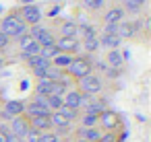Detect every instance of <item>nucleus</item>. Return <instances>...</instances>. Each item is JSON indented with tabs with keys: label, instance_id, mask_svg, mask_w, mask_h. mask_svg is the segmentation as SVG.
I'll return each instance as SVG.
<instances>
[{
	"label": "nucleus",
	"instance_id": "1",
	"mask_svg": "<svg viewBox=\"0 0 151 142\" xmlns=\"http://www.w3.org/2000/svg\"><path fill=\"white\" fill-rule=\"evenodd\" d=\"M27 29L29 27L21 21L17 11H11L9 15L2 17V21H0V33H4L9 39H19L21 35L27 33Z\"/></svg>",
	"mask_w": 151,
	"mask_h": 142
},
{
	"label": "nucleus",
	"instance_id": "2",
	"mask_svg": "<svg viewBox=\"0 0 151 142\" xmlns=\"http://www.w3.org/2000/svg\"><path fill=\"white\" fill-rule=\"evenodd\" d=\"M91 72H93V62L89 56H73V62L64 70V74H68L73 80H81L83 76H87Z\"/></svg>",
	"mask_w": 151,
	"mask_h": 142
},
{
	"label": "nucleus",
	"instance_id": "3",
	"mask_svg": "<svg viewBox=\"0 0 151 142\" xmlns=\"http://www.w3.org/2000/svg\"><path fill=\"white\" fill-rule=\"evenodd\" d=\"M101 89H104V82L95 72H91V74L83 76L81 80H77V91H81L87 97H95L97 93H101Z\"/></svg>",
	"mask_w": 151,
	"mask_h": 142
},
{
	"label": "nucleus",
	"instance_id": "4",
	"mask_svg": "<svg viewBox=\"0 0 151 142\" xmlns=\"http://www.w3.org/2000/svg\"><path fill=\"white\" fill-rule=\"evenodd\" d=\"M89 101H91V97L83 95V93L77 91V89H68V91L64 93V97H62V105L68 107V109H77V111H81Z\"/></svg>",
	"mask_w": 151,
	"mask_h": 142
},
{
	"label": "nucleus",
	"instance_id": "5",
	"mask_svg": "<svg viewBox=\"0 0 151 142\" xmlns=\"http://www.w3.org/2000/svg\"><path fill=\"white\" fill-rule=\"evenodd\" d=\"M19 17H21V21L27 25V27H33V25H40L42 23V17H44V13H42V9L37 6V4H27V6H21L19 11Z\"/></svg>",
	"mask_w": 151,
	"mask_h": 142
},
{
	"label": "nucleus",
	"instance_id": "6",
	"mask_svg": "<svg viewBox=\"0 0 151 142\" xmlns=\"http://www.w3.org/2000/svg\"><path fill=\"white\" fill-rule=\"evenodd\" d=\"M97 128H99L101 132H116V130L120 128V117H118V113L112 111V109L101 111L99 117H97Z\"/></svg>",
	"mask_w": 151,
	"mask_h": 142
},
{
	"label": "nucleus",
	"instance_id": "7",
	"mask_svg": "<svg viewBox=\"0 0 151 142\" xmlns=\"http://www.w3.org/2000/svg\"><path fill=\"white\" fill-rule=\"evenodd\" d=\"M139 29H141V21H122L116 25V35L120 39H130L139 33Z\"/></svg>",
	"mask_w": 151,
	"mask_h": 142
},
{
	"label": "nucleus",
	"instance_id": "8",
	"mask_svg": "<svg viewBox=\"0 0 151 142\" xmlns=\"http://www.w3.org/2000/svg\"><path fill=\"white\" fill-rule=\"evenodd\" d=\"M54 45L58 48L60 54H68V56H75L79 52V48H81V43H79L77 37H56Z\"/></svg>",
	"mask_w": 151,
	"mask_h": 142
},
{
	"label": "nucleus",
	"instance_id": "9",
	"mask_svg": "<svg viewBox=\"0 0 151 142\" xmlns=\"http://www.w3.org/2000/svg\"><path fill=\"white\" fill-rule=\"evenodd\" d=\"M6 126H9V132H11L13 136L25 138V134H27V130H29V119H27L25 115H17V117H13Z\"/></svg>",
	"mask_w": 151,
	"mask_h": 142
},
{
	"label": "nucleus",
	"instance_id": "10",
	"mask_svg": "<svg viewBox=\"0 0 151 142\" xmlns=\"http://www.w3.org/2000/svg\"><path fill=\"white\" fill-rule=\"evenodd\" d=\"M124 17H126V13H124V9L122 6H110L106 13H104V25H118V23H122L124 21Z\"/></svg>",
	"mask_w": 151,
	"mask_h": 142
},
{
	"label": "nucleus",
	"instance_id": "11",
	"mask_svg": "<svg viewBox=\"0 0 151 142\" xmlns=\"http://www.w3.org/2000/svg\"><path fill=\"white\" fill-rule=\"evenodd\" d=\"M101 130L99 128H77V132H75V138H81V140H85V142H97L99 138H101Z\"/></svg>",
	"mask_w": 151,
	"mask_h": 142
},
{
	"label": "nucleus",
	"instance_id": "12",
	"mask_svg": "<svg viewBox=\"0 0 151 142\" xmlns=\"http://www.w3.org/2000/svg\"><path fill=\"white\" fill-rule=\"evenodd\" d=\"M2 111H6L11 117H17V115H23L25 113V101H17V99H11L6 101L2 107H0Z\"/></svg>",
	"mask_w": 151,
	"mask_h": 142
},
{
	"label": "nucleus",
	"instance_id": "13",
	"mask_svg": "<svg viewBox=\"0 0 151 142\" xmlns=\"http://www.w3.org/2000/svg\"><path fill=\"white\" fill-rule=\"evenodd\" d=\"M106 66H108V68H118V70H122V66H124V56H122V52H120V50H108V54H106Z\"/></svg>",
	"mask_w": 151,
	"mask_h": 142
},
{
	"label": "nucleus",
	"instance_id": "14",
	"mask_svg": "<svg viewBox=\"0 0 151 142\" xmlns=\"http://www.w3.org/2000/svg\"><path fill=\"white\" fill-rule=\"evenodd\" d=\"M97 41H99V48H108V50H118L122 43V39L118 35H112V33H101L97 37Z\"/></svg>",
	"mask_w": 151,
	"mask_h": 142
},
{
	"label": "nucleus",
	"instance_id": "15",
	"mask_svg": "<svg viewBox=\"0 0 151 142\" xmlns=\"http://www.w3.org/2000/svg\"><path fill=\"white\" fill-rule=\"evenodd\" d=\"M77 23L75 21H62L60 27H58V33L60 37H77Z\"/></svg>",
	"mask_w": 151,
	"mask_h": 142
},
{
	"label": "nucleus",
	"instance_id": "16",
	"mask_svg": "<svg viewBox=\"0 0 151 142\" xmlns=\"http://www.w3.org/2000/svg\"><path fill=\"white\" fill-rule=\"evenodd\" d=\"M106 101L101 99H95V101H89L85 107H83V113H91V115H99L101 111H106Z\"/></svg>",
	"mask_w": 151,
	"mask_h": 142
},
{
	"label": "nucleus",
	"instance_id": "17",
	"mask_svg": "<svg viewBox=\"0 0 151 142\" xmlns=\"http://www.w3.org/2000/svg\"><path fill=\"white\" fill-rule=\"evenodd\" d=\"M29 126L37 132H50L52 130V124H50V115L48 117H31L29 119Z\"/></svg>",
	"mask_w": 151,
	"mask_h": 142
},
{
	"label": "nucleus",
	"instance_id": "18",
	"mask_svg": "<svg viewBox=\"0 0 151 142\" xmlns=\"http://www.w3.org/2000/svg\"><path fill=\"white\" fill-rule=\"evenodd\" d=\"M68 91V78L64 76L62 80H56V82H52V87H50V93L48 95H54V97H64V93Z\"/></svg>",
	"mask_w": 151,
	"mask_h": 142
},
{
	"label": "nucleus",
	"instance_id": "19",
	"mask_svg": "<svg viewBox=\"0 0 151 142\" xmlns=\"http://www.w3.org/2000/svg\"><path fill=\"white\" fill-rule=\"evenodd\" d=\"M27 66H29V70H48L50 68V60H46L42 56H33V58L27 60Z\"/></svg>",
	"mask_w": 151,
	"mask_h": 142
},
{
	"label": "nucleus",
	"instance_id": "20",
	"mask_svg": "<svg viewBox=\"0 0 151 142\" xmlns=\"http://www.w3.org/2000/svg\"><path fill=\"white\" fill-rule=\"evenodd\" d=\"M145 2H147V0H122V9H124V13L137 15V13L145 6Z\"/></svg>",
	"mask_w": 151,
	"mask_h": 142
},
{
	"label": "nucleus",
	"instance_id": "21",
	"mask_svg": "<svg viewBox=\"0 0 151 142\" xmlns=\"http://www.w3.org/2000/svg\"><path fill=\"white\" fill-rule=\"evenodd\" d=\"M73 62V56H68V54H58L50 64L54 66V68H60V70H66L68 68V64Z\"/></svg>",
	"mask_w": 151,
	"mask_h": 142
},
{
	"label": "nucleus",
	"instance_id": "22",
	"mask_svg": "<svg viewBox=\"0 0 151 142\" xmlns=\"http://www.w3.org/2000/svg\"><path fill=\"white\" fill-rule=\"evenodd\" d=\"M97 117L99 115H91V113H83V115H79V126L81 128H97Z\"/></svg>",
	"mask_w": 151,
	"mask_h": 142
},
{
	"label": "nucleus",
	"instance_id": "23",
	"mask_svg": "<svg viewBox=\"0 0 151 142\" xmlns=\"http://www.w3.org/2000/svg\"><path fill=\"white\" fill-rule=\"evenodd\" d=\"M37 43H40L42 48H46V45H54V43H56V35H54V31H52V29H46V31L37 37Z\"/></svg>",
	"mask_w": 151,
	"mask_h": 142
},
{
	"label": "nucleus",
	"instance_id": "24",
	"mask_svg": "<svg viewBox=\"0 0 151 142\" xmlns=\"http://www.w3.org/2000/svg\"><path fill=\"white\" fill-rule=\"evenodd\" d=\"M50 87H52V80L40 78V80H35V91H33V95H48V93H50Z\"/></svg>",
	"mask_w": 151,
	"mask_h": 142
},
{
	"label": "nucleus",
	"instance_id": "25",
	"mask_svg": "<svg viewBox=\"0 0 151 142\" xmlns=\"http://www.w3.org/2000/svg\"><path fill=\"white\" fill-rule=\"evenodd\" d=\"M83 48H85V52L87 54H93V52H97L99 50V41H97V37H89V39H81L79 41Z\"/></svg>",
	"mask_w": 151,
	"mask_h": 142
},
{
	"label": "nucleus",
	"instance_id": "26",
	"mask_svg": "<svg viewBox=\"0 0 151 142\" xmlns=\"http://www.w3.org/2000/svg\"><path fill=\"white\" fill-rule=\"evenodd\" d=\"M66 74H64V70H60V68H54L52 64H50V68L46 70V78L48 80H52V82H56V80H62Z\"/></svg>",
	"mask_w": 151,
	"mask_h": 142
},
{
	"label": "nucleus",
	"instance_id": "27",
	"mask_svg": "<svg viewBox=\"0 0 151 142\" xmlns=\"http://www.w3.org/2000/svg\"><path fill=\"white\" fill-rule=\"evenodd\" d=\"M58 113H60V115H64V117L68 119V124L77 121V119H79V115H81V111H77V109H68V107H64V105L58 109Z\"/></svg>",
	"mask_w": 151,
	"mask_h": 142
},
{
	"label": "nucleus",
	"instance_id": "28",
	"mask_svg": "<svg viewBox=\"0 0 151 142\" xmlns=\"http://www.w3.org/2000/svg\"><path fill=\"white\" fill-rule=\"evenodd\" d=\"M58 54H60V52H58V48H56V45H46V48H42V50H40V56H42V58H46V60H50V62H52Z\"/></svg>",
	"mask_w": 151,
	"mask_h": 142
},
{
	"label": "nucleus",
	"instance_id": "29",
	"mask_svg": "<svg viewBox=\"0 0 151 142\" xmlns=\"http://www.w3.org/2000/svg\"><path fill=\"white\" fill-rule=\"evenodd\" d=\"M83 9H87V11H101L104 6H106V0H83Z\"/></svg>",
	"mask_w": 151,
	"mask_h": 142
},
{
	"label": "nucleus",
	"instance_id": "30",
	"mask_svg": "<svg viewBox=\"0 0 151 142\" xmlns=\"http://www.w3.org/2000/svg\"><path fill=\"white\" fill-rule=\"evenodd\" d=\"M77 33H81V39H89V37H97L95 29L91 25H79L77 27Z\"/></svg>",
	"mask_w": 151,
	"mask_h": 142
},
{
	"label": "nucleus",
	"instance_id": "31",
	"mask_svg": "<svg viewBox=\"0 0 151 142\" xmlns=\"http://www.w3.org/2000/svg\"><path fill=\"white\" fill-rule=\"evenodd\" d=\"M40 142H62V138L54 130H50V132H42L40 134Z\"/></svg>",
	"mask_w": 151,
	"mask_h": 142
},
{
	"label": "nucleus",
	"instance_id": "32",
	"mask_svg": "<svg viewBox=\"0 0 151 142\" xmlns=\"http://www.w3.org/2000/svg\"><path fill=\"white\" fill-rule=\"evenodd\" d=\"M33 41H35V39H33L29 33H25V35H21V37L17 39V43H19V50H21V52H25V50H27Z\"/></svg>",
	"mask_w": 151,
	"mask_h": 142
},
{
	"label": "nucleus",
	"instance_id": "33",
	"mask_svg": "<svg viewBox=\"0 0 151 142\" xmlns=\"http://www.w3.org/2000/svg\"><path fill=\"white\" fill-rule=\"evenodd\" d=\"M48 107H50V111H58V109L62 107V97L48 95Z\"/></svg>",
	"mask_w": 151,
	"mask_h": 142
},
{
	"label": "nucleus",
	"instance_id": "34",
	"mask_svg": "<svg viewBox=\"0 0 151 142\" xmlns=\"http://www.w3.org/2000/svg\"><path fill=\"white\" fill-rule=\"evenodd\" d=\"M46 29H48V27H44V25L40 23V25H33V27H29V29H27V33H29V35H31L35 41H37V37H40V35H42Z\"/></svg>",
	"mask_w": 151,
	"mask_h": 142
},
{
	"label": "nucleus",
	"instance_id": "35",
	"mask_svg": "<svg viewBox=\"0 0 151 142\" xmlns=\"http://www.w3.org/2000/svg\"><path fill=\"white\" fill-rule=\"evenodd\" d=\"M40 134L42 132H37V130H33L31 126H29V130H27V134H25V142H40Z\"/></svg>",
	"mask_w": 151,
	"mask_h": 142
},
{
	"label": "nucleus",
	"instance_id": "36",
	"mask_svg": "<svg viewBox=\"0 0 151 142\" xmlns=\"http://www.w3.org/2000/svg\"><path fill=\"white\" fill-rule=\"evenodd\" d=\"M97 142H120V138H118L116 132H104L101 138H99Z\"/></svg>",
	"mask_w": 151,
	"mask_h": 142
},
{
	"label": "nucleus",
	"instance_id": "37",
	"mask_svg": "<svg viewBox=\"0 0 151 142\" xmlns=\"http://www.w3.org/2000/svg\"><path fill=\"white\" fill-rule=\"evenodd\" d=\"M9 126L6 124H0V142H6V136H9Z\"/></svg>",
	"mask_w": 151,
	"mask_h": 142
},
{
	"label": "nucleus",
	"instance_id": "38",
	"mask_svg": "<svg viewBox=\"0 0 151 142\" xmlns=\"http://www.w3.org/2000/svg\"><path fill=\"white\" fill-rule=\"evenodd\" d=\"M9 43H11V39H9L4 33H0V52H4V50L9 48Z\"/></svg>",
	"mask_w": 151,
	"mask_h": 142
},
{
	"label": "nucleus",
	"instance_id": "39",
	"mask_svg": "<svg viewBox=\"0 0 151 142\" xmlns=\"http://www.w3.org/2000/svg\"><path fill=\"white\" fill-rule=\"evenodd\" d=\"M104 72H106V74H108V78H118V76H120V72H122V70H118V68H106V70H104Z\"/></svg>",
	"mask_w": 151,
	"mask_h": 142
},
{
	"label": "nucleus",
	"instance_id": "40",
	"mask_svg": "<svg viewBox=\"0 0 151 142\" xmlns=\"http://www.w3.org/2000/svg\"><path fill=\"white\" fill-rule=\"evenodd\" d=\"M101 33H112V35H116V25H104V31Z\"/></svg>",
	"mask_w": 151,
	"mask_h": 142
},
{
	"label": "nucleus",
	"instance_id": "41",
	"mask_svg": "<svg viewBox=\"0 0 151 142\" xmlns=\"http://www.w3.org/2000/svg\"><path fill=\"white\" fill-rule=\"evenodd\" d=\"M6 142H25V140H23V138H19V136L9 134V136H6Z\"/></svg>",
	"mask_w": 151,
	"mask_h": 142
},
{
	"label": "nucleus",
	"instance_id": "42",
	"mask_svg": "<svg viewBox=\"0 0 151 142\" xmlns=\"http://www.w3.org/2000/svg\"><path fill=\"white\" fill-rule=\"evenodd\" d=\"M37 2V0H19V4L21 6H27V4H35Z\"/></svg>",
	"mask_w": 151,
	"mask_h": 142
},
{
	"label": "nucleus",
	"instance_id": "43",
	"mask_svg": "<svg viewBox=\"0 0 151 142\" xmlns=\"http://www.w3.org/2000/svg\"><path fill=\"white\" fill-rule=\"evenodd\" d=\"M2 66H4V58L0 56V70H2Z\"/></svg>",
	"mask_w": 151,
	"mask_h": 142
},
{
	"label": "nucleus",
	"instance_id": "44",
	"mask_svg": "<svg viewBox=\"0 0 151 142\" xmlns=\"http://www.w3.org/2000/svg\"><path fill=\"white\" fill-rule=\"evenodd\" d=\"M73 142H85V140H81V138H75V140H73Z\"/></svg>",
	"mask_w": 151,
	"mask_h": 142
},
{
	"label": "nucleus",
	"instance_id": "45",
	"mask_svg": "<svg viewBox=\"0 0 151 142\" xmlns=\"http://www.w3.org/2000/svg\"><path fill=\"white\" fill-rule=\"evenodd\" d=\"M0 15H2V6H0Z\"/></svg>",
	"mask_w": 151,
	"mask_h": 142
}]
</instances>
